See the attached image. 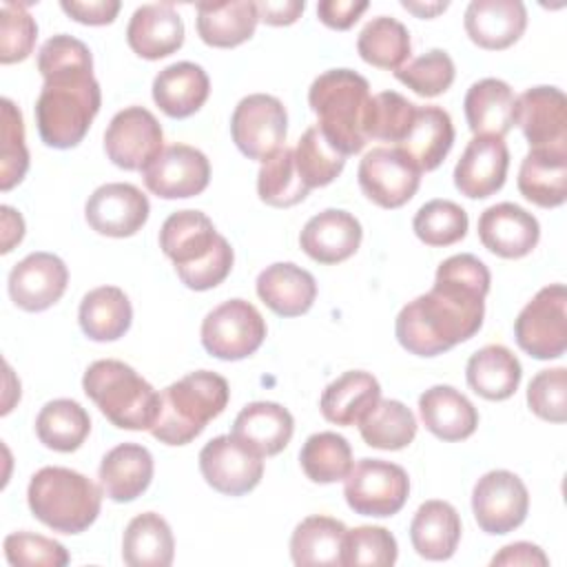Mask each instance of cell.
Returning a JSON list of instances; mask_svg holds the SVG:
<instances>
[{"mask_svg":"<svg viewBox=\"0 0 567 567\" xmlns=\"http://www.w3.org/2000/svg\"><path fill=\"white\" fill-rule=\"evenodd\" d=\"M489 281L487 266L470 252L441 261L430 292L396 315L399 343L416 357H436L472 339L483 326Z\"/></svg>","mask_w":567,"mask_h":567,"instance_id":"cell-1","label":"cell"},{"mask_svg":"<svg viewBox=\"0 0 567 567\" xmlns=\"http://www.w3.org/2000/svg\"><path fill=\"white\" fill-rule=\"evenodd\" d=\"M38 71L44 78L35 102L38 133L51 148H73L102 106L91 49L73 35L58 33L40 47Z\"/></svg>","mask_w":567,"mask_h":567,"instance_id":"cell-2","label":"cell"},{"mask_svg":"<svg viewBox=\"0 0 567 567\" xmlns=\"http://www.w3.org/2000/svg\"><path fill=\"white\" fill-rule=\"evenodd\" d=\"M159 248L190 290H210L233 270L235 252L202 210H177L159 230Z\"/></svg>","mask_w":567,"mask_h":567,"instance_id":"cell-3","label":"cell"},{"mask_svg":"<svg viewBox=\"0 0 567 567\" xmlns=\"http://www.w3.org/2000/svg\"><path fill=\"white\" fill-rule=\"evenodd\" d=\"M370 97L368 80L350 69H330L310 84L308 104L319 117L317 128L343 157L368 144L363 124Z\"/></svg>","mask_w":567,"mask_h":567,"instance_id":"cell-4","label":"cell"},{"mask_svg":"<svg viewBox=\"0 0 567 567\" xmlns=\"http://www.w3.org/2000/svg\"><path fill=\"white\" fill-rule=\"evenodd\" d=\"M230 388L221 374L210 370L188 372L159 392V412L151 434L166 445H186L226 410Z\"/></svg>","mask_w":567,"mask_h":567,"instance_id":"cell-5","label":"cell"},{"mask_svg":"<svg viewBox=\"0 0 567 567\" xmlns=\"http://www.w3.org/2000/svg\"><path fill=\"white\" fill-rule=\"evenodd\" d=\"M102 487L89 476L49 465L38 470L27 489L31 514L60 534H80L89 529L102 507Z\"/></svg>","mask_w":567,"mask_h":567,"instance_id":"cell-6","label":"cell"},{"mask_svg":"<svg viewBox=\"0 0 567 567\" xmlns=\"http://www.w3.org/2000/svg\"><path fill=\"white\" fill-rule=\"evenodd\" d=\"M84 394L122 430H151L159 412V392L117 359L93 361L82 377Z\"/></svg>","mask_w":567,"mask_h":567,"instance_id":"cell-7","label":"cell"},{"mask_svg":"<svg viewBox=\"0 0 567 567\" xmlns=\"http://www.w3.org/2000/svg\"><path fill=\"white\" fill-rule=\"evenodd\" d=\"M514 337L523 352L547 361L567 348V290L563 284L540 288L514 321Z\"/></svg>","mask_w":567,"mask_h":567,"instance_id":"cell-8","label":"cell"},{"mask_svg":"<svg viewBox=\"0 0 567 567\" xmlns=\"http://www.w3.org/2000/svg\"><path fill=\"white\" fill-rule=\"evenodd\" d=\"M343 481L346 503L361 516H394L410 494L408 472L383 458H361Z\"/></svg>","mask_w":567,"mask_h":567,"instance_id":"cell-9","label":"cell"},{"mask_svg":"<svg viewBox=\"0 0 567 567\" xmlns=\"http://www.w3.org/2000/svg\"><path fill=\"white\" fill-rule=\"evenodd\" d=\"M264 339L266 321L246 299H228L202 321V346L221 361H239L255 354Z\"/></svg>","mask_w":567,"mask_h":567,"instance_id":"cell-10","label":"cell"},{"mask_svg":"<svg viewBox=\"0 0 567 567\" xmlns=\"http://www.w3.org/2000/svg\"><path fill=\"white\" fill-rule=\"evenodd\" d=\"M288 133L286 106L268 93H250L239 100L230 117V135L248 159L264 162L279 148Z\"/></svg>","mask_w":567,"mask_h":567,"instance_id":"cell-11","label":"cell"},{"mask_svg":"<svg viewBox=\"0 0 567 567\" xmlns=\"http://www.w3.org/2000/svg\"><path fill=\"white\" fill-rule=\"evenodd\" d=\"M106 157L124 171H144L164 151V133L157 117L144 106H126L115 113L104 131Z\"/></svg>","mask_w":567,"mask_h":567,"instance_id":"cell-12","label":"cell"},{"mask_svg":"<svg viewBox=\"0 0 567 567\" xmlns=\"http://www.w3.org/2000/svg\"><path fill=\"white\" fill-rule=\"evenodd\" d=\"M529 509L525 483L507 470L483 474L472 489V512L485 534L503 536L523 525Z\"/></svg>","mask_w":567,"mask_h":567,"instance_id":"cell-13","label":"cell"},{"mask_svg":"<svg viewBox=\"0 0 567 567\" xmlns=\"http://www.w3.org/2000/svg\"><path fill=\"white\" fill-rule=\"evenodd\" d=\"M199 472L219 494L241 496L259 485L264 476V456L233 434H221L202 447Z\"/></svg>","mask_w":567,"mask_h":567,"instance_id":"cell-14","label":"cell"},{"mask_svg":"<svg viewBox=\"0 0 567 567\" xmlns=\"http://www.w3.org/2000/svg\"><path fill=\"white\" fill-rule=\"evenodd\" d=\"M359 186L363 195L381 208H401L421 184V171L399 151L377 146L359 162Z\"/></svg>","mask_w":567,"mask_h":567,"instance_id":"cell-15","label":"cell"},{"mask_svg":"<svg viewBox=\"0 0 567 567\" xmlns=\"http://www.w3.org/2000/svg\"><path fill=\"white\" fill-rule=\"evenodd\" d=\"M146 188L162 199H186L199 195L210 182L208 157L188 144H171L142 171Z\"/></svg>","mask_w":567,"mask_h":567,"instance_id":"cell-16","label":"cell"},{"mask_svg":"<svg viewBox=\"0 0 567 567\" xmlns=\"http://www.w3.org/2000/svg\"><path fill=\"white\" fill-rule=\"evenodd\" d=\"M151 204L148 197L133 184L111 182L89 195L84 206V217L89 226L106 237H131L148 219Z\"/></svg>","mask_w":567,"mask_h":567,"instance_id":"cell-17","label":"cell"},{"mask_svg":"<svg viewBox=\"0 0 567 567\" xmlns=\"http://www.w3.org/2000/svg\"><path fill=\"white\" fill-rule=\"evenodd\" d=\"M514 124L529 148H567V97L556 86H532L514 102Z\"/></svg>","mask_w":567,"mask_h":567,"instance_id":"cell-18","label":"cell"},{"mask_svg":"<svg viewBox=\"0 0 567 567\" xmlns=\"http://www.w3.org/2000/svg\"><path fill=\"white\" fill-rule=\"evenodd\" d=\"M66 264L53 252H31L9 272V297L27 312H42L58 303L66 290Z\"/></svg>","mask_w":567,"mask_h":567,"instance_id":"cell-19","label":"cell"},{"mask_svg":"<svg viewBox=\"0 0 567 567\" xmlns=\"http://www.w3.org/2000/svg\"><path fill=\"white\" fill-rule=\"evenodd\" d=\"M509 151L503 137L474 135L454 166V186L470 199H485L503 188Z\"/></svg>","mask_w":567,"mask_h":567,"instance_id":"cell-20","label":"cell"},{"mask_svg":"<svg viewBox=\"0 0 567 567\" xmlns=\"http://www.w3.org/2000/svg\"><path fill=\"white\" fill-rule=\"evenodd\" d=\"M478 239L489 252L503 259H520L536 248L540 226L538 219L523 206L501 202L481 213Z\"/></svg>","mask_w":567,"mask_h":567,"instance_id":"cell-21","label":"cell"},{"mask_svg":"<svg viewBox=\"0 0 567 567\" xmlns=\"http://www.w3.org/2000/svg\"><path fill=\"white\" fill-rule=\"evenodd\" d=\"M359 219L341 208H326L310 217L299 235L301 250L319 264H341L361 246Z\"/></svg>","mask_w":567,"mask_h":567,"instance_id":"cell-22","label":"cell"},{"mask_svg":"<svg viewBox=\"0 0 567 567\" xmlns=\"http://www.w3.org/2000/svg\"><path fill=\"white\" fill-rule=\"evenodd\" d=\"M474 44L501 51L518 42L527 27V9L520 0H472L463 18Z\"/></svg>","mask_w":567,"mask_h":567,"instance_id":"cell-23","label":"cell"},{"mask_svg":"<svg viewBox=\"0 0 567 567\" xmlns=\"http://www.w3.org/2000/svg\"><path fill=\"white\" fill-rule=\"evenodd\" d=\"M126 42L144 60H159L184 44V22L171 2L142 4L126 27Z\"/></svg>","mask_w":567,"mask_h":567,"instance_id":"cell-24","label":"cell"},{"mask_svg":"<svg viewBox=\"0 0 567 567\" xmlns=\"http://www.w3.org/2000/svg\"><path fill=\"white\" fill-rule=\"evenodd\" d=\"M153 470V454L144 445L120 443L100 463V487L111 501L131 503L148 489Z\"/></svg>","mask_w":567,"mask_h":567,"instance_id":"cell-25","label":"cell"},{"mask_svg":"<svg viewBox=\"0 0 567 567\" xmlns=\"http://www.w3.org/2000/svg\"><path fill=\"white\" fill-rule=\"evenodd\" d=\"M259 299L279 317H299L317 299L315 277L292 261L266 266L257 277Z\"/></svg>","mask_w":567,"mask_h":567,"instance_id":"cell-26","label":"cell"},{"mask_svg":"<svg viewBox=\"0 0 567 567\" xmlns=\"http://www.w3.org/2000/svg\"><path fill=\"white\" fill-rule=\"evenodd\" d=\"M295 419L275 401H255L241 408L233 423V436L261 456L279 454L292 439Z\"/></svg>","mask_w":567,"mask_h":567,"instance_id":"cell-27","label":"cell"},{"mask_svg":"<svg viewBox=\"0 0 567 567\" xmlns=\"http://www.w3.org/2000/svg\"><path fill=\"white\" fill-rule=\"evenodd\" d=\"M518 190L540 208L563 206L567 199V148H529L518 168Z\"/></svg>","mask_w":567,"mask_h":567,"instance_id":"cell-28","label":"cell"},{"mask_svg":"<svg viewBox=\"0 0 567 567\" xmlns=\"http://www.w3.org/2000/svg\"><path fill=\"white\" fill-rule=\"evenodd\" d=\"M210 93L206 71L195 62H175L162 69L153 80V102L175 120L197 113Z\"/></svg>","mask_w":567,"mask_h":567,"instance_id":"cell-29","label":"cell"},{"mask_svg":"<svg viewBox=\"0 0 567 567\" xmlns=\"http://www.w3.org/2000/svg\"><path fill=\"white\" fill-rule=\"evenodd\" d=\"M454 144V126L447 111L441 106H419L408 135L394 146L421 173L434 171L447 157Z\"/></svg>","mask_w":567,"mask_h":567,"instance_id":"cell-30","label":"cell"},{"mask_svg":"<svg viewBox=\"0 0 567 567\" xmlns=\"http://www.w3.org/2000/svg\"><path fill=\"white\" fill-rule=\"evenodd\" d=\"M423 425L441 441H463L474 434L478 412L472 401L452 385H432L419 396Z\"/></svg>","mask_w":567,"mask_h":567,"instance_id":"cell-31","label":"cell"},{"mask_svg":"<svg viewBox=\"0 0 567 567\" xmlns=\"http://www.w3.org/2000/svg\"><path fill=\"white\" fill-rule=\"evenodd\" d=\"M259 22L257 2H199L197 4V33L208 47L233 49L252 38Z\"/></svg>","mask_w":567,"mask_h":567,"instance_id":"cell-32","label":"cell"},{"mask_svg":"<svg viewBox=\"0 0 567 567\" xmlns=\"http://www.w3.org/2000/svg\"><path fill=\"white\" fill-rule=\"evenodd\" d=\"M514 93L507 82L498 78H483L474 82L463 100L465 120L474 135L505 137L514 126Z\"/></svg>","mask_w":567,"mask_h":567,"instance_id":"cell-33","label":"cell"},{"mask_svg":"<svg viewBox=\"0 0 567 567\" xmlns=\"http://www.w3.org/2000/svg\"><path fill=\"white\" fill-rule=\"evenodd\" d=\"M461 516L447 501H425L410 523V540L419 556L447 560L461 540Z\"/></svg>","mask_w":567,"mask_h":567,"instance_id":"cell-34","label":"cell"},{"mask_svg":"<svg viewBox=\"0 0 567 567\" xmlns=\"http://www.w3.org/2000/svg\"><path fill=\"white\" fill-rule=\"evenodd\" d=\"M465 377L467 385L478 396L487 401H505L516 392L523 368L509 348L501 343H489L470 357Z\"/></svg>","mask_w":567,"mask_h":567,"instance_id":"cell-35","label":"cell"},{"mask_svg":"<svg viewBox=\"0 0 567 567\" xmlns=\"http://www.w3.org/2000/svg\"><path fill=\"white\" fill-rule=\"evenodd\" d=\"M379 399V381L370 372L350 370L326 385L319 408L323 419L334 425H357Z\"/></svg>","mask_w":567,"mask_h":567,"instance_id":"cell-36","label":"cell"},{"mask_svg":"<svg viewBox=\"0 0 567 567\" xmlns=\"http://www.w3.org/2000/svg\"><path fill=\"white\" fill-rule=\"evenodd\" d=\"M80 328L93 341H115L124 337L133 321L128 297L117 286L89 290L80 301Z\"/></svg>","mask_w":567,"mask_h":567,"instance_id":"cell-37","label":"cell"},{"mask_svg":"<svg viewBox=\"0 0 567 567\" xmlns=\"http://www.w3.org/2000/svg\"><path fill=\"white\" fill-rule=\"evenodd\" d=\"M175 556L171 525L155 512L137 514L124 529L122 558L131 567H168Z\"/></svg>","mask_w":567,"mask_h":567,"instance_id":"cell-38","label":"cell"},{"mask_svg":"<svg viewBox=\"0 0 567 567\" xmlns=\"http://www.w3.org/2000/svg\"><path fill=\"white\" fill-rule=\"evenodd\" d=\"M346 525L332 516H308L290 536V558L299 567L308 565H343Z\"/></svg>","mask_w":567,"mask_h":567,"instance_id":"cell-39","label":"cell"},{"mask_svg":"<svg viewBox=\"0 0 567 567\" xmlns=\"http://www.w3.org/2000/svg\"><path fill=\"white\" fill-rule=\"evenodd\" d=\"M91 432L89 412L73 399H53L35 416L40 443L55 452H75Z\"/></svg>","mask_w":567,"mask_h":567,"instance_id":"cell-40","label":"cell"},{"mask_svg":"<svg viewBox=\"0 0 567 567\" xmlns=\"http://www.w3.org/2000/svg\"><path fill=\"white\" fill-rule=\"evenodd\" d=\"M357 51L363 62L377 69L399 71L412 53L410 31L396 18L377 16L361 29Z\"/></svg>","mask_w":567,"mask_h":567,"instance_id":"cell-41","label":"cell"},{"mask_svg":"<svg viewBox=\"0 0 567 567\" xmlns=\"http://www.w3.org/2000/svg\"><path fill=\"white\" fill-rule=\"evenodd\" d=\"M357 425L365 445L377 450H403L416 436L412 410L396 399H379Z\"/></svg>","mask_w":567,"mask_h":567,"instance_id":"cell-42","label":"cell"},{"mask_svg":"<svg viewBox=\"0 0 567 567\" xmlns=\"http://www.w3.org/2000/svg\"><path fill=\"white\" fill-rule=\"evenodd\" d=\"M299 465L312 483H337L352 470V447L337 432H317L301 445Z\"/></svg>","mask_w":567,"mask_h":567,"instance_id":"cell-43","label":"cell"},{"mask_svg":"<svg viewBox=\"0 0 567 567\" xmlns=\"http://www.w3.org/2000/svg\"><path fill=\"white\" fill-rule=\"evenodd\" d=\"M257 195L264 204L275 208H290L306 199L308 186L297 173L292 148L284 146L261 162L257 173Z\"/></svg>","mask_w":567,"mask_h":567,"instance_id":"cell-44","label":"cell"},{"mask_svg":"<svg viewBox=\"0 0 567 567\" xmlns=\"http://www.w3.org/2000/svg\"><path fill=\"white\" fill-rule=\"evenodd\" d=\"M295 151V166L297 173L301 177V182L310 188H319V186H328L330 182H334L343 166H346V157L334 151L328 140L321 135V131L315 126H310L297 142Z\"/></svg>","mask_w":567,"mask_h":567,"instance_id":"cell-45","label":"cell"},{"mask_svg":"<svg viewBox=\"0 0 567 567\" xmlns=\"http://www.w3.org/2000/svg\"><path fill=\"white\" fill-rule=\"evenodd\" d=\"M416 104L403 97L396 91H381L370 97L368 111H365V137L370 140H381V142H392L394 146L408 135L414 115H416Z\"/></svg>","mask_w":567,"mask_h":567,"instance_id":"cell-46","label":"cell"},{"mask_svg":"<svg viewBox=\"0 0 567 567\" xmlns=\"http://www.w3.org/2000/svg\"><path fill=\"white\" fill-rule=\"evenodd\" d=\"M467 226H470L467 213L450 199H432L423 204L416 210L412 221L414 235L425 246H434V248H443L461 241L467 233Z\"/></svg>","mask_w":567,"mask_h":567,"instance_id":"cell-47","label":"cell"},{"mask_svg":"<svg viewBox=\"0 0 567 567\" xmlns=\"http://www.w3.org/2000/svg\"><path fill=\"white\" fill-rule=\"evenodd\" d=\"M0 140V188L11 190L27 175L29 151L24 144L22 113L9 97H2Z\"/></svg>","mask_w":567,"mask_h":567,"instance_id":"cell-48","label":"cell"},{"mask_svg":"<svg viewBox=\"0 0 567 567\" xmlns=\"http://www.w3.org/2000/svg\"><path fill=\"white\" fill-rule=\"evenodd\" d=\"M454 75V62L443 49H430L427 53L394 71V78L421 97H436L445 93L452 86Z\"/></svg>","mask_w":567,"mask_h":567,"instance_id":"cell-49","label":"cell"},{"mask_svg":"<svg viewBox=\"0 0 567 567\" xmlns=\"http://www.w3.org/2000/svg\"><path fill=\"white\" fill-rule=\"evenodd\" d=\"M399 547L396 538L385 529L377 525H361L354 529H348L343 536V565H379L390 567L396 563Z\"/></svg>","mask_w":567,"mask_h":567,"instance_id":"cell-50","label":"cell"},{"mask_svg":"<svg viewBox=\"0 0 567 567\" xmlns=\"http://www.w3.org/2000/svg\"><path fill=\"white\" fill-rule=\"evenodd\" d=\"M38 38V24L27 4L2 2L0 7V62L13 64L31 55Z\"/></svg>","mask_w":567,"mask_h":567,"instance_id":"cell-51","label":"cell"},{"mask_svg":"<svg viewBox=\"0 0 567 567\" xmlns=\"http://www.w3.org/2000/svg\"><path fill=\"white\" fill-rule=\"evenodd\" d=\"M4 556L13 567H64L71 560L64 545L31 532L9 534L4 538Z\"/></svg>","mask_w":567,"mask_h":567,"instance_id":"cell-52","label":"cell"},{"mask_svg":"<svg viewBox=\"0 0 567 567\" xmlns=\"http://www.w3.org/2000/svg\"><path fill=\"white\" fill-rule=\"evenodd\" d=\"M529 410L549 423H565L567 419V370H540L527 385Z\"/></svg>","mask_w":567,"mask_h":567,"instance_id":"cell-53","label":"cell"},{"mask_svg":"<svg viewBox=\"0 0 567 567\" xmlns=\"http://www.w3.org/2000/svg\"><path fill=\"white\" fill-rule=\"evenodd\" d=\"M60 7L75 22L100 27V24H111L115 20V16H117L122 4L117 0H89V2L62 0Z\"/></svg>","mask_w":567,"mask_h":567,"instance_id":"cell-54","label":"cell"},{"mask_svg":"<svg viewBox=\"0 0 567 567\" xmlns=\"http://www.w3.org/2000/svg\"><path fill=\"white\" fill-rule=\"evenodd\" d=\"M368 9V2H354V0H321L317 4V16L319 20L337 31L350 29L361 13Z\"/></svg>","mask_w":567,"mask_h":567,"instance_id":"cell-55","label":"cell"},{"mask_svg":"<svg viewBox=\"0 0 567 567\" xmlns=\"http://www.w3.org/2000/svg\"><path fill=\"white\" fill-rule=\"evenodd\" d=\"M496 565H507V567H516V565H525V567H547L549 565V558L545 556V551L538 547V545H532V543H525V540H518V543H512V545H505L494 558H492V567Z\"/></svg>","mask_w":567,"mask_h":567,"instance_id":"cell-56","label":"cell"},{"mask_svg":"<svg viewBox=\"0 0 567 567\" xmlns=\"http://www.w3.org/2000/svg\"><path fill=\"white\" fill-rule=\"evenodd\" d=\"M306 2L303 0H261L257 2L259 20L270 27H286L297 22V18L303 13Z\"/></svg>","mask_w":567,"mask_h":567,"instance_id":"cell-57","label":"cell"},{"mask_svg":"<svg viewBox=\"0 0 567 567\" xmlns=\"http://www.w3.org/2000/svg\"><path fill=\"white\" fill-rule=\"evenodd\" d=\"M2 252H11L16 244L22 241L24 237V219L18 210H13L11 206H2Z\"/></svg>","mask_w":567,"mask_h":567,"instance_id":"cell-58","label":"cell"},{"mask_svg":"<svg viewBox=\"0 0 567 567\" xmlns=\"http://www.w3.org/2000/svg\"><path fill=\"white\" fill-rule=\"evenodd\" d=\"M401 7L408 9V11H412V13L419 16V18H434L436 13H441V11L447 9V2H425V4H423V2H408V0H403Z\"/></svg>","mask_w":567,"mask_h":567,"instance_id":"cell-59","label":"cell"}]
</instances>
